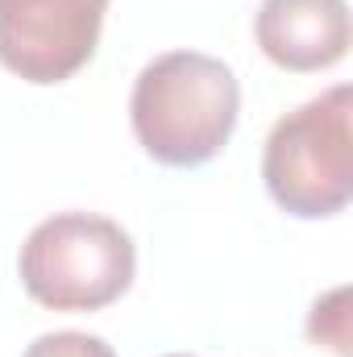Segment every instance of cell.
I'll list each match as a JSON object with an SVG mask.
<instances>
[{"instance_id": "ba28073f", "label": "cell", "mask_w": 353, "mask_h": 357, "mask_svg": "<svg viewBox=\"0 0 353 357\" xmlns=\"http://www.w3.org/2000/svg\"><path fill=\"white\" fill-rule=\"evenodd\" d=\"M163 357H195V354H163Z\"/></svg>"}, {"instance_id": "5b68a950", "label": "cell", "mask_w": 353, "mask_h": 357, "mask_svg": "<svg viewBox=\"0 0 353 357\" xmlns=\"http://www.w3.org/2000/svg\"><path fill=\"white\" fill-rule=\"evenodd\" d=\"M254 42L283 71H329L350 54L353 21L345 0H262Z\"/></svg>"}, {"instance_id": "8992f818", "label": "cell", "mask_w": 353, "mask_h": 357, "mask_svg": "<svg viewBox=\"0 0 353 357\" xmlns=\"http://www.w3.org/2000/svg\"><path fill=\"white\" fill-rule=\"evenodd\" d=\"M345 299H350V291L337 287L324 299H316L312 303V316H308V337L316 345H329L337 357H350V333H345L350 316H345Z\"/></svg>"}, {"instance_id": "52a82bcc", "label": "cell", "mask_w": 353, "mask_h": 357, "mask_svg": "<svg viewBox=\"0 0 353 357\" xmlns=\"http://www.w3.org/2000/svg\"><path fill=\"white\" fill-rule=\"evenodd\" d=\"M21 357H117V354L104 337L63 328V333H42Z\"/></svg>"}, {"instance_id": "277c9868", "label": "cell", "mask_w": 353, "mask_h": 357, "mask_svg": "<svg viewBox=\"0 0 353 357\" xmlns=\"http://www.w3.org/2000/svg\"><path fill=\"white\" fill-rule=\"evenodd\" d=\"M108 0H0V67L50 88L84 71L100 46Z\"/></svg>"}, {"instance_id": "3957f363", "label": "cell", "mask_w": 353, "mask_h": 357, "mask_svg": "<svg viewBox=\"0 0 353 357\" xmlns=\"http://www.w3.org/2000/svg\"><path fill=\"white\" fill-rule=\"evenodd\" d=\"M353 88L312 96L295 112L278 116L262 150V178L270 199L299 220H329L353 199V146H350Z\"/></svg>"}, {"instance_id": "6da1fadb", "label": "cell", "mask_w": 353, "mask_h": 357, "mask_svg": "<svg viewBox=\"0 0 353 357\" xmlns=\"http://www.w3.org/2000/svg\"><path fill=\"white\" fill-rule=\"evenodd\" d=\"M241 112V84L229 63L200 50H167L150 59L129 96V121L137 146L158 162L191 171L212 162Z\"/></svg>"}, {"instance_id": "7a4b0ae2", "label": "cell", "mask_w": 353, "mask_h": 357, "mask_svg": "<svg viewBox=\"0 0 353 357\" xmlns=\"http://www.w3.org/2000/svg\"><path fill=\"white\" fill-rule=\"evenodd\" d=\"M21 287L50 312H100L137 274L133 237L96 212H54L21 245Z\"/></svg>"}]
</instances>
